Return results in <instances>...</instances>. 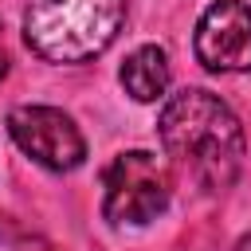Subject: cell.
<instances>
[{
	"label": "cell",
	"mask_w": 251,
	"mask_h": 251,
	"mask_svg": "<svg viewBox=\"0 0 251 251\" xmlns=\"http://www.w3.org/2000/svg\"><path fill=\"white\" fill-rule=\"evenodd\" d=\"M196 59L216 75L251 71V8L243 0H216L200 16Z\"/></svg>",
	"instance_id": "5b68a950"
},
{
	"label": "cell",
	"mask_w": 251,
	"mask_h": 251,
	"mask_svg": "<svg viewBox=\"0 0 251 251\" xmlns=\"http://www.w3.org/2000/svg\"><path fill=\"white\" fill-rule=\"evenodd\" d=\"M8 133L31 161H39L51 173H71L86 157L78 126L71 122V114L55 106H16L8 114Z\"/></svg>",
	"instance_id": "277c9868"
},
{
	"label": "cell",
	"mask_w": 251,
	"mask_h": 251,
	"mask_svg": "<svg viewBox=\"0 0 251 251\" xmlns=\"http://www.w3.org/2000/svg\"><path fill=\"white\" fill-rule=\"evenodd\" d=\"M157 133L165 153L204 192H224L235 184L247 141H243L239 118L212 90L188 86L173 94L157 118Z\"/></svg>",
	"instance_id": "6da1fadb"
},
{
	"label": "cell",
	"mask_w": 251,
	"mask_h": 251,
	"mask_svg": "<svg viewBox=\"0 0 251 251\" xmlns=\"http://www.w3.org/2000/svg\"><path fill=\"white\" fill-rule=\"evenodd\" d=\"M4 75H8V59L0 55V78H4Z\"/></svg>",
	"instance_id": "ba28073f"
},
{
	"label": "cell",
	"mask_w": 251,
	"mask_h": 251,
	"mask_svg": "<svg viewBox=\"0 0 251 251\" xmlns=\"http://www.w3.org/2000/svg\"><path fill=\"white\" fill-rule=\"evenodd\" d=\"M122 86L129 98L137 102H157L169 90V55L161 47H137L126 63H122Z\"/></svg>",
	"instance_id": "8992f818"
},
{
	"label": "cell",
	"mask_w": 251,
	"mask_h": 251,
	"mask_svg": "<svg viewBox=\"0 0 251 251\" xmlns=\"http://www.w3.org/2000/svg\"><path fill=\"white\" fill-rule=\"evenodd\" d=\"M235 251H251V231H247V235H243V239L235 243Z\"/></svg>",
	"instance_id": "52a82bcc"
},
{
	"label": "cell",
	"mask_w": 251,
	"mask_h": 251,
	"mask_svg": "<svg viewBox=\"0 0 251 251\" xmlns=\"http://www.w3.org/2000/svg\"><path fill=\"white\" fill-rule=\"evenodd\" d=\"M126 20V0H27L24 39L47 63H86L102 55Z\"/></svg>",
	"instance_id": "7a4b0ae2"
},
{
	"label": "cell",
	"mask_w": 251,
	"mask_h": 251,
	"mask_svg": "<svg viewBox=\"0 0 251 251\" xmlns=\"http://www.w3.org/2000/svg\"><path fill=\"white\" fill-rule=\"evenodd\" d=\"M102 188H106L102 212L110 224H149L169 208L173 180H169L165 161H157L145 149H129L114 157Z\"/></svg>",
	"instance_id": "3957f363"
}]
</instances>
